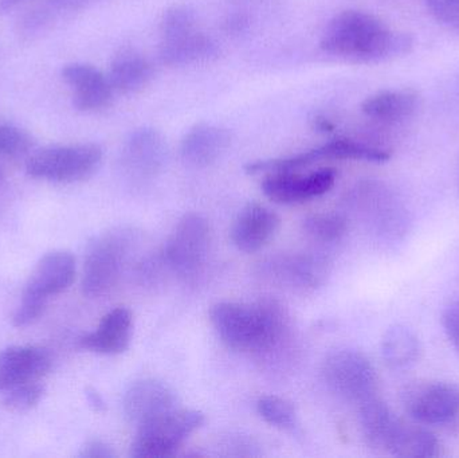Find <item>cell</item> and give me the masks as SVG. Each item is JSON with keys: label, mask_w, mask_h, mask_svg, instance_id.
<instances>
[{"label": "cell", "mask_w": 459, "mask_h": 458, "mask_svg": "<svg viewBox=\"0 0 459 458\" xmlns=\"http://www.w3.org/2000/svg\"><path fill=\"white\" fill-rule=\"evenodd\" d=\"M347 220L336 212H320L304 220V230L307 236L324 244L340 241L347 233Z\"/></svg>", "instance_id": "obj_27"}, {"label": "cell", "mask_w": 459, "mask_h": 458, "mask_svg": "<svg viewBox=\"0 0 459 458\" xmlns=\"http://www.w3.org/2000/svg\"><path fill=\"white\" fill-rule=\"evenodd\" d=\"M355 196L356 203L377 236L388 241L404 238L411 223L410 212L393 188L379 182L364 183L356 190Z\"/></svg>", "instance_id": "obj_7"}, {"label": "cell", "mask_w": 459, "mask_h": 458, "mask_svg": "<svg viewBox=\"0 0 459 458\" xmlns=\"http://www.w3.org/2000/svg\"><path fill=\"white\" fill-rule=\"evenodd\" d=\"M433 18L459 34V0H425Z\"/></svg>", "instance_id": "obj_32"}, {"label": "cell", "mask_w": 459, "mask_h": 458, "mask_svg": "<svg viewBox=\"0 0 459 458\" xmlns=\"http://www.w3.org/2000/svg\"><path fill=\"white\" fill-rule=\"evenodd\" d=\"M61 75L73 91V104L81 112H99L112 104L115 91L108 75L93 65H66Z\"/></svg>", "instance_id": "obj_13"}, {"label": "cell", "mask_w": 459, "mask_h": 458, "mask_svg": "<svg viewBox=\"0 0 459 458\" xmlns=\"http://www.w3.org/2000/svg\"><path fill=\"white\" fill-rule=\"evenodd\" d=\"M210 319L221 341L235 351L270 352L277 349L289 333V317L275 300L259 303H218Z\"/></svg>", "instance_id": "obj_2"}, {"label": "cell", "mask_w": 459, "mask_h": 458, "mask_svg": "<svg viewBox=\"0 0 459 458\" xmlns=\"http://www.w3.org/2000/svg\"><path fill=\"white\" fill-rule=\"evenodd\" d=\"M231 144L229 129L214 124L193 126L180 143V156L187 166L206 169L220 160Z\"/></svg>", "instance_id": "obj_17"}, {"label": "cell", "mask_w": 459, "mask_h": 458, "mask_svg": "<svg viewBox=\"0 0 459 458\" xmlns=\"http://www.w3.org/2000/svg\"><path fill=\"white\" fill-rule=\"evenodd\" d=\"M361 435L371 448L391 454L404 422L399 419L383 401L369 398L359 405Z\"/></svg>", "instance_id": "obj_19"}, {"label": "cell", "mask_w": 459, "mask_h": 458, "mask_svg": "<svg viewBox=\"0 0 459 458\" xmlns=\"http://www.w3.org/2000/svg\"><path fill=\"white\" fill-rule=\"evenodd\" d=\"M102 159L104 151L93 143L50 145L27 159L26 172L35 179L70 185L93 177Z\"/></svg>", "instance_id": "obj_4"}, {"label": "cell", "mask_w": 459, "mask_h": 458, "mask_svg": "<svg viewBox=\"0 0 459 458\" xmlns=\"http://www.w3.org/2000/svg\"><path fill=\"white\" fill-rule=\"evenodd\" d=\"M404 409L422 425L450 424L459 417V386L445 382H423L407 387Z\"/></svg>", "instance_id": "obj_9"}, {"label": "cell", "mask_w": 459, "mask_h": 458, "mask_svg": "<svg viewBox=\"0 0 459 458\" xmlns=\"http://www.w3.org/2000/svg\"><path fill=\"white\" fill-rule=\"evenodd\" d=\"M442 323H444L445 333H446L447 338H449L455 349L459 352V301L450 306L445 311Z\"/></svg>", "instance_id": "obj_33"}, {"label": "cell", "mask_w": 459, "mask_h": 458, "mask_svg": "<svg viewBox=\"0 0 459 458\" xmlns=\"http://www.w3.org/2000/svg\"><path fill=\"white\" fill-rule=\"evenodd\" d=\"M86 398H88L89 405H91L94 410L100 411V413H101V411H104L105 409H107L101 395H100L96 390L91 389V387H89V389L86 390Z\"/></svg>", "instance_id": "obj_35"}, {"label": "cell", "mask_w": 459, "mask_h": 458, "mask_svg": "<svg viewBox=\"0 0 459 458\" xmlns=\"http://www.w3.org/2000/svg\"><path fill=\"white\" fill-rule=\"evenodd\" d=\"M312 123L315 129H317L318 132H332L334 129L333 124H332L328 118L321 115L315 116Z\"/></svg>", "instance_id": "obj_36"}, {"label": "cell", "mask_w": 459, "mask_h": 458, "mask_svg": "<svg viewBox=\"0 0 459 458\" xmlns=\"http://www.w3.org/2000/svg\"><path fill=\"white\" fill-rule=\"evenodd\" d=\"M336 175L333 169H321L307 175L270 174L262 183V191L275 203H301L328 193L336 182Z\"/></svg>", "instance_id": "obj_12"}, {"label": "cell", "mask_w": 459, "mask_h": 458, "mask_svg": "<svg viewBox=\"0 0 459 458\" xmlns=\"http://www.w3.org/2000/svg\"><path fill=\"white\" fill-rule=\"evenodd\" d=\"M175 409H178V397L174 390L155 379L136 382L124 397V413L137 427Z\"/></svg>", "instance_id": "obj_15"}, {"label": "cell", "mask_w": 459, "mask_h": 458, "mask_svg": "<svg viewBox=\"0 0 459 458\" xmlns=\"http://www.w3.org/2000/svg\"><path fill=\"white\" fill-rule=\"evenodd\" d=\"M273 268L275 269L277 279L301 289L317 287L328 273L326 261L310 255L283 258L281 263L274 264Z\"/></svg>", "instance_id": "obj_23"}, {"label": "cell", "mask_w": 459, "mask_h": 458, "mask_svg": "<svg viewBox=\"0 0 459 458\" xmlns=\"http://www.w3.org/2000/svg\"><path fill=\"white\" fill-rule=\"evenodd\" d=\"M320 48L342 61L377 64L411 53L414 39L407 32L391 29L377 15L347 10L326 24Z\"/></svg>", "instance_id": "obj_1"}, {"label": "cell", "mask_w": 459, "mask_h": 458, "mask_svg": "<svg viewBox=\"0 0 459 458\" xmlns=\"http://www.w3.org/2000/svg\"><path fill=\"white\" fill-rule=\"evenodd\" d=\"M204 424V414L198 410L175 409L140 425L131 445L134 458H169L175 456Z\"/></svg>", "instance_id": "obj_5"}, {"label": "cell", "mask_w": 459, "mask_h": 458, "mask_svg": "<svg viewBox=\"0 0 459 458\" xmlns=\"http://www.w3.org/2000/svg\"><path fill=\"white\" fill-rule=\"evenodd\" d=\"M24 2L26 0H0V13H7Z\"/></svg>", "instance_id": "obj_37"}, {"label": "cell", "mask_w": 459, "mask_h": 458, "mask_svg": "<svg viewBox=\"0 0 459 458\" xmlns=\"http://www.w3.org/2000/svg\"><path fill=\"white\" fill-rule=\"evenodd\" d=\"M45 395V386L37 382L19 385L13 389L7 390L2 400V406L5 410L13 413H23L31 410L39 405Z\"/></svg>", "instance_id": "obj_29"}, {"label": "cell", "mask_w": 459, "mask_h": 458, "mask_svg": "<svg viewBox=\"0 0 459 458\" xmlns=\"http://www.w3.org/2000/svg\"><path fill=\"white\" fill-rule=\"evenodd\" d=\"M420 102V94L411 89H390L367 97L361 112L377 123H402L415 115Z\"/></svg>", "instance_id": "obj_21"}, {"label": "cell", "mask_w": 459, "mask_h": 458, "mask_svg": "<svg viewBox=\"0 0 459 458\" xmlns=\"http://www.w3.org/2000/svg\"><path fill=\"white\" fill-rule=\"evenodd\" d=\"M53 366L50 352L39 346H13L0 352V393L37 382Z\"/></svg>", "instance_id": "obj_14"}, {"label": "cell", "mask_w": 459, "mask_h": 458, "mask_svg": "<svg viewBox=\"0 0 459 458\" xmlns=\"http://www.w3.org/2000/svg\"><path fill=\"white\" fill-rule=\"evenodd\" d=\"M323 160H356L368 163H385L390 160L391 152L358 140L334 139L318 147Z\"/></svg>", "instance_id": "obj_25"}, {"label": "cell", "mask_w": 459, "mask_h": 458, "mask_svg": "<svg viewBox=\"0 0 459 458\" xmlns=\"http://www.w3.org/2000/svg\"><path fill=\"white\" fill-rule=\"evenodd\" d=\"M420 341L410 328L394 325L383 339V358L396 370L411 367L420 357Z\"/></svg>", "instance_id": "obj_24"}, {"label": "cell", "mask_w": 459, "mask_h": 458, "mask_svg": "<svg viewBox=\"0 0 459 458\" xmlns=\"http://www.w3.org/2000/svg\"><path fill=\"white\" fill-rule=\"evenodd\" d=\"M324 384L342 400L363 403L375 397L377 371L368 358L355 350L331 352L321 367Z\"/></svg>", "instance_id": "obj_6"}, {"label": "cell", "mask_w": 459, "mask_h": 458, "mask_svg": "<svg viewBox=\"0 0 459 458\" xmlns=\"http://www.w3.org/2000/svg\"><path fill=\"white\" fill-rule=\"evenodd\" d=\"M281 220L272 209L259 203L243 207L231 228L232 244L245 253L264 249L277 234Z\"/></svg>", "instance_id": "obj_16"}, {"label": "cell", "mask_w": 459, "mask_h": 458, "mask_svg": "<svg viewBox=\"0 0 459 458\" xmlns=\"http://www.w3.org/2000/svg\"><path fill=\"white\" fill-rule=\"evenodd\" d=\"M80 457L82 458H113L116 457L115 451L109 444L100 438L86 441L85 445L81 448Z\"/></svg>", "instance_id": "obj_34"}, {"label": "cell", "mask_w": 459, "mask_h": 458, "mask_svg": "<svg viewBox=\"0 0 459 458\" xmlns=\"http://www.w3.org/2000/svg\"><path fill=\"white\" fill-rule=\"evenodd\" d=\"M220 54L217 42L198 27L161 38L159 59L167 66H190L212 61Z\"/></svg>", "instance_id": "obj_18"}, {"label": "cell", "mask_w": 459, "mask_h": 458, "mask_svg": "<svg viewBox=\"0 0 459 458\" xmlns=\"http://www.w3.org/2000/svg\"><path fill=\"white\" fill-rule=\"evenodd\" d=\"M259 416L262 419L282 430H294L297 428V413L294 406L283 398L269 397L261 398L256 403Z\"/></svg>", "instance_id": "obj_28"}, {"label": "cell", "mask_w": 459, "mask_h": 458, "mask_svg": "<svg viewBox=\"0 0 459 458\" xmlns=\"http://www.w3.org/2000/svg\"><path fill=\"white\" fill-rule=\"evenodd\" d=\"M34 147L29 132L13 124H0V155L21 156Z\"/></svg>", "instance_id": "obj_31"}, {"label": "cell", "mask_w": 459, "mask_h": 458, "mask_svg": "<svg viewBox=\"0 0 459 458\" xmlns=\"http://www.w3.org/2000/svg\"><path fill=\"white\" fill-rule=\"evenodd\" d=\"M3 180H4V171H3L2 166H0V186H2Z\"/></svg>", "instance_id": "obj_38"}, {"label": "cell", "mask_w": 459, "mask_h": 458, "mask_svg": "<svg viewBox=\"0 0 459 458\" xmlns=\"http://www.w3.org/2000/svg\"><path fill=\"white\" fill-rule=\"evenodd\" d=\"M75 273L77 265L72 253L64 250L48 253L32 269L24 285L22 301L48 307L51 298L61 295L72 287Z\"/></svg>", "instance_id": "obj_10"}, {"label": "cell", "mask_w": 459, "mask_h": 458, "mask_svg": "<svg viewBox=\"0 0 459 458\" xmlns=\"http://www.w3.org/2000/svg\"><path fill=\"white\" fill-rule=\"evenodd\" d=\"M198 27L195 11L187 4H175L164 13L161 19V38L172 37Z\"/></svg>", "instance_id": "obj_30"}, {"label": "cell", "mask_w": 459, "mask_h": 458, "mask_svg": "<svg viewBox=\"0 0 459 458\" xmlns=\"http://www.w3.org/2000/svg\"><path fill=\"white\" fill-rule=\"evenodd\" d=\"M441 454L436 436L423 428L404 425L390 454L402 458H434Z\"/></svg>", "instance_id": "obj_26"}, {"label": "cell", "mask_w": 459, "mask_h": 458, "mask_svg": "<svg viewBox=\"0 0 459 458\" xmlns=\"http://www.w3.org/2000/svg\"><path fill=\"white\" fill-rule=\"evenodd\" d=\"M167 160V144L160 132L140 128L132 132L121 151V167L131 179H152L163 169Z\"/></svg>", "instance_id": "obj_11"}, {"label": "cell", "mask_w": 459, "mask_h": 458, "mask_svg": "<svg viewBox=\"0 0 459 458\" xmlns=\"http://www.w3.org/2000/svg\"><path fill=\"white\" fill-rule=\"evenodd\" d=\"M134 328L132 312L124 307L108 312L93 333L80 339L83 350L101 355H118L129 349Z\"/></svg>", "instance_id": "obj_20"}, {"label": "cell", "mask_w": 459, "mask_h": 458, "mask_svg": "<svg viewBox=\"0 0 459 458\" xmlns=\"http://www.w3.org/2000/svg\"><path fill=\"white\" fill-rule=\"evenodd\" d=\"M212 244L210 225L202 215L186 214L167 241L166 261L180 276H194L204 266Z\"/></svg>", "instance_id": "obj_8"}, {"label": "cell", "mask_w": 459, "mask_h": 458, "mask_svg": "<svg viewBox=\"0 0 459 458\" xmlns=\"http://www.w3.org/2000/svg\"><path fill=\"white\" fill-rule=\"evenodd\" d=\"M107 75L113 91L123 94L134 93L152 80L153 66L137 51L124 50L113 58Z\"/></svg>", "instance_id": "obj_22"}, {"label": "cell", "mask_w": 459, "mask_h": 458, "mask_svg": "<svg viewBox=\"0 0 459 458\" xmlns=\"http://www.w3.org/2000/svg\"><path fill=\"white\" fill-rule=\"evenodd\" d=\"M134 234L126 229H113L100 234L89 245L82 272V292L96 298L117 285L128 263Z\"/></svg>", "instance_id": "obj_3"}]
</instances>
